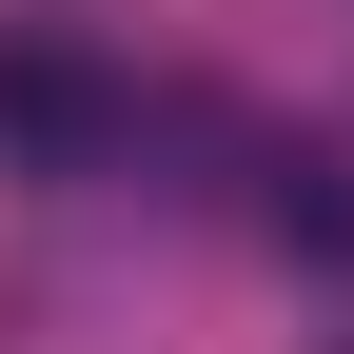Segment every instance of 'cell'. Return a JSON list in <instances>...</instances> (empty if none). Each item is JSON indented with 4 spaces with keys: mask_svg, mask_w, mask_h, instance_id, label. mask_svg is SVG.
<instances>
[{
    "mask_svg": "<svg viewBox=\"0 0 354 354\" xmlns=\"http://www.w3.org/2000/svg\"><path fill=\"white\" fill-rule=\"evenodd\" d=\"M118 138H138L118 59H79V39H0V177H99Z\"/></svg>",
    "mask_w": 354,
    "mask_h": 354,
    "instance_id": "obj_1",
    "label": "cell"
},
{
    "mask_svg": "<svg viewBox=\"0 0 354 354\" xmlns=\"http://www.w3.org/2000/svg\"><path fill=\"white\" fill-rule=\"evenodd\" d=\"M276 236H295V256H354V197H335V158H315V138L276 158Z\"/></svg>",
    "mask_w": 354,
    "mask_h": 354,
    "instance_id": "obj_2",
    "label": "cell"
}]
</instances>
